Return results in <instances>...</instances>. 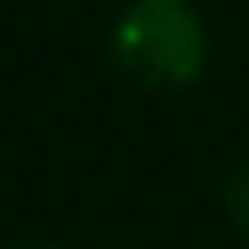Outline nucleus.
I'll return each instance as SVG.
<instances>
[{"label":"nucleus","instance_id":"nucleus-1","mask_svg":"<svg viewBox=\"0 0 249 249\" xmlns=\"http://www.w3.org/2000/svg\"><path fill=\"white\" fill-rule=\"evenodd\" d=\"M114 57L140 83L182 89L202 68V21L187 0H135L114 31Z\"/></svg>","mask_w":249,"mask_h":249}]
</instances>
